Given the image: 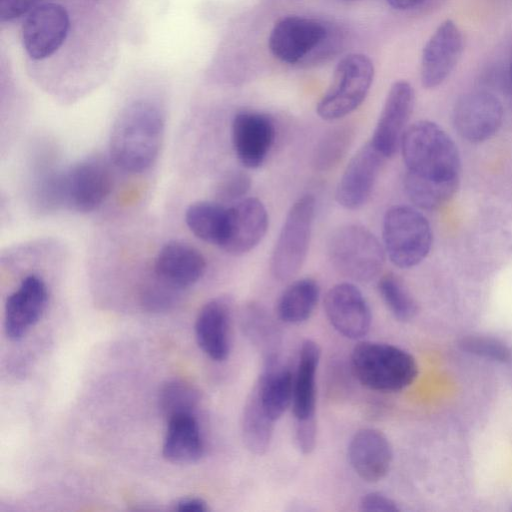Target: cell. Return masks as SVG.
Returning <instances> with one entry per match:
<instances>
[{
  "label": "cell",
  "instance_id": "11",
  "mask_svg": "<svg viewBox=\"0 0 512 512\" xmlns=\"http://www.w3.org/2000/svg\"><path fill=\"white\" fill-rule=\"evenodd\" d=\"M324 311L331 326L343 337H365L372 324V312L365 296L353 282L332 286L324 297Z\"/></svg>",
  "mask_w": 512,
  "mask_h": 512
},
{
  "label": "cell",
  "instance_id": "19",
  "mask_svg": "<svg viewBox=\"0 0 512 512\" xmlns=\"http://www.w3.org/2000/svg\"><path fill=\"white\" fill-rule=\"evenodd\" d=\"M195 338L202 352L213 361L228 358L232 345V303L226 297L206 302L195 321Z\"/></svg>",
  "mask_w": 512,
  "mask_h": 512
},
{
  "label": "cell",
  "instance_id": "20",
  "mask_svg": "<svg viewBox=\"0 0 512 512\" xmlns=\"http://www.w3.org/2000/svg\"><path fill=\"white\" fill-rule=\"evenodd\" d=\"M347 456L359 478L368 483H376L388 474L393 461V449L384 433L375 428H363L350 439Z\"/></svg>",
  "mask_w": 512,
  "mask_h": 512
},
{
  "label": "cell",
  "instance_id": "5",
  "mask_svg": "<svg viewBox=\"0 0 512 512\" xmlns=\"http://www.w3.org/2000/svg\"><path fill=\"white\" fill-rule=\"evenodd\" d=\"M327 255L339 274L360 283L375 279L386 257L377 237L358 224H346L335 229L327 242Z\"/></svg>",
  "mask_w": 512,
  "mask_h": 512
},
{
  "label": "cell",
  "instance_id": "38",
  "mask_svg": "<svg viewBox=\"0 0 512 512\" xmlns=\"http://www.w3.org/2000/svg\"><path fill=\"white\" fill-rule=\"evenodd\" d=\"M175 510L179 512H206L208 505L202 498L186 497L175 504Z\"/></svg>",
  "mask_w": 512,
  "mask_h": 512
},
{
  "label": "cell",
  "instance_id": "36",
  "mask_svg": "<svg viewBox=\"0 0 512 512\" xmlns=\"http://www.w3.org/2000/svg\"><path fill=\"white\" fill-rule=\"evenodd\" d=\"M40 0H0V19L2 22L13 21L39 5Z\"/></svg>",
  "mask_w": 512,
  "mask_h": 512
},
{
  "label": "cell",
  "instance_id": "29",
  "mask_svg": "<svg viewBox=\"0 0 512 512\" xmlns=\"http://www.w3.org/2000/svg\"><path fill=\"white\" fill-rule=\"evenodd\" d=\"M199 402L198 389L182 379L166 381L158 393V407L166 420L178 415L196 414Z\"/></svg>",
  "mask_w": 512,
  "mask_h": 512
},
{
  "label": "cell",
  "instance_id": "4",
  "mask_svg": "<svg viewBox=\"0 0 512 512\" xmlns=\"http://www.w3.org/2000/svg\"><path fill=\"white\" fill-rule=\"evenodd\" d=\"M337 32L316 19L286 16L273 26L268 46L271 54L283 63H316L335 52L340 41Z\"/></svg>",
  "mask_w": 512,
  "mask_h": 512
},
{
  "label": "cell",
  "instance_id": "18",
  "mask_svg": "<svg viewBox=\"0 0 512 512\" xmlns=\"http://www.w3.org/2000/svg\"><path fill=\"white\" fill-rule=\"evenodd\" d=\"M48 302V289L38 274H28L5 303L4 330L12 341L22 339L42 317Z\"/></svg>",
  "mask_w": 512,
  "mask_h": 512
},
{
  "label": "cell",
  "instance_id": "40",
  "mask_svg": "<svg viewBox=\"0 0 512 512\" xmlns=\"http://www.w3.org/2000/svg\"><path fill=\"white\" fill-rule=\"evenodd\" d=\"M509 78H510V82H511V85H512V58H511V61H510V66H509Z\"/></svg>",
  "mask_w": 512,
  "mask_h": 512
},
{
  "label": "cell",
  "instance_id": "1",
  "mask_svg": "<svg viewBox=\"0 0 512 512\" xmlns=\"http://www.w3.org/2000/svg\"><path fill=\"white\" fill-rule=\"evenodd\" d=\"M400 149L406 173L404 190L417 207L435 210L459 186L460 157L452 138L436 123L421 120L408 126Z\"/></svg>",
  "mask_w": 512,
  "mask_h": 512
},
{
  "label": "cell",
  "instance_id": "39",
  "mask_svg": "<svg viewBox=\"0 0 512 512\" xmlns=\"http://www.w3.org/2000/svg\"><path fill=\"white\" fill-rule=\"evenodd\" d=\"M426 0H386L396 10H409L421 5Z\"/></svg>",
  "mask_w": 512,
  "mask_h": 512
},
{
  "label": "cell",
  "instance_id": "10",
  "mask_svg": "<svg viewBox=\"0 0 512 512\" xmlns=\"http://www.w3.org/2000/svg\"><path fill=\"white\" fill-rule=\"evenodd\" d=\"M70 30L67 10L57 3L36 6L25 17L21 29L22 45L33 60L51 57L63 45Z\"/></svg>",
  "mask_w": 512,
  "mask_h": 512
},
{
  "label": "cell",
  "instance_id": "35",
  "mask_svg": "<svg viewBox=\"0 0 512 512\" xmlns=\"http://www.w3.org/2000/svg\"><path fill=\"white\" fill-rule=\"evenodd\" d=\"M294 438L297 448L302 454H310L317 442V423L316 418L295 421Z\"/></svg>",
  "mask_w": 512,
  "mask_h": 512
},
{
  "label": "cell",
  "instance_id": "33",
  "mask_svg": "<svg viewBox=\"0 0 512 512\" xmlns=\"http://www.w3.org/2000/svg\"><path fill=\"white\" fill-rule=\"evenodd\" d=\"M181 290L169 285L155 274L148 280L140 292V301L149 311L160 312L173 307L178 301Z\"/></svg>",
  "mask_w": 512,
  "mask_h": 512
},
{
  "label": "cell",
  "instance_id": "28",
  "mask_svg": "<svg viewBox=\"0 0 512 512\" xmlns=\"http://www.w3.org/2000/svg\"><path fill=\"white\" fill-rule=\"evenodd\" d=\"M274 423L251 391L241 416V436L250 453L259 456L268 451L273 438Z\"/></svg>",
  "mask_w": 512,
  "mask_h": 512
},
{
  "label": "cell",
  "instance_id": "14",
  "mask_svg": "<svg viewBox=\"0 0 512 512\" xmlns=\"http://www.w3.org/2000/svg\"><path fill=\"white\" fill-rule=\"evenodd\" d=\"M463 51V36L457 24L446 19L423 47L420 80L427 89L441 85L454 70Z\"/></svg>",
  "mask_w": 512,
  "mask_h": 512
},
{
  "label": "cell",
  "instance_id": "21",
  "mask_svg": "<svg viewBox=\"0 0 512 512\" xmlns=\"http://www.w3.org/2000/svg\"><path fill=\"white\" fill-rule=\"evenodd\" d=\"M206 270L202 253L178 240L165 243L154 260V274L169 285L184 290L197 283Z\"/></svg>",
  "mask_w": 512,
  "mask_h": 512
},
{
  "label": "cell",
  "instance_id": "41",
  "mask_svg": "<svg viewBox=\"0 0 512 512\" xmlns=\"http://www.w3.org/2000/svg\"><path fill=\"white\" fill-rule=\"evenodd\" d=\"M345 1H355V0H345Z\"/></svg>",
  "mask_w": 512,
  "mask_h": 512
},
{
  "label": "cell",
  "instance_id": "7",
  "mask_svg": "<svg viewBox=\"0 0 512 512\" xmlns=\"http://www.w3.org/2000/svg\"><path fill=\"white\" fill-rule=\"evenodd\" d=\"M316 202L304 194L290 207L270 258V271L278 281L293 278L302 268L311 240Z\"/></svg>",
  "mask_w": 512,
  "mask_h": 512
},
{
  "label": "cell",
  "instance_id": "6",
  "mask_svg": "<svg viewBox=\"0 0 512 512\" xmlns=\"http://www.w3.org/2000/svg\"><path fill=\"white\" fill-rule=\"evenodd\" d=\"M432 230L427 218L417 209L396 205L384 214L383 247L393 265L401 269L417 266L429 254Z\"/></svg>",
  "mask_w": 512,
  "mask_h": 512
},
{
  "label": "cell",
  "instance_id": "23",
  "mask_svg": "<svg viewBox=\"0 0 512 512\" xmlns=\"http://www.w3.org/2000/svg\"><path fill=\"white\" fill-rule=\"evenodd\" d=\"M263 362V371L252 391L265 413L276 422L291 406L294 372L280 362V357Z\"/></svg>",
  "mask_w": 512,
  "mask_h": 512
},
{
  "label": "cell",
  "instance_id": "25",
  "mask_svg": "<svg viewBox=\"0 0 512 512\" xmlns=\"http://www.w3.org/2000/svg\"><path fill=\"white\" fill-rule=\"evenodd\" d=\"M320 299V286L312 278H302L290 283L278 298L276 313L282 322L301 324L313 314Z\"/></svg>",
  "mask_w": 512,
  "mask_h": 512
},
{
  "label": "cell",
  "instance_id": "22",
  "mask_svg": "<svg viewBox=\"0 0 512 512\" xmlns=\"http://www.w3.org/2000/svg\"><path fill=\"white\" fill-rule=\"evenodd\" d=\"M321 349L312 339L301 343L294 372L291 409L295 421L316 418V377Z\"/></svg>",
  "mask_w": 512,
  "mask_h": 512
},
{
  "label": "cell",
  "instance_id": "8",
  "mask_svg": "<svg viewBox=\"0 0 512 512\" xmlns=\"http://www.w3.org/2000/svg\"><path fill=\"white\" fill-rule=\"evenodd\" d=\"M373 78L374 66L368 56L351 53L341 58L330 86L317 104L319 117L333 121L352 113L367 97Z\"/></svg>",
  "mask_w": 512,
  "mask_h": 512
},
{
  "label": "cell",
  "instance_id": "27",
  "mask_svg": "<svg viewBox=\"0 0 512 512\" xmlns=\"http://www.w3.org/2000/svg\"><path fill=\"white\" fill-rule=\"evenodd\" d=\"M228 207L217 201H197L185 211V223L198 239L220 246L227 223Z\"/></svg>",
  "mask_w": 512,
  "mask_h": 512
},
{
  "label": "cell",
  "instance_id": "37",
  "mask_svg": "<svg viewBox=\"0 0 512 512\" xmlns=\"http://www.w3.org/2000/svg\"><path fill=\"white\" fill-rule=\"evenodd\" d=\"M360 509L366 512H398L397 503L381 492H369L360 500Z\"/></svg>",
  "mask_w": 512,
  "mask_h": 512
},
{
  "label": "cell",
  "instance_id": "26",
  "mask_svg": "<svg viewBox=\"0 0 512 512\" xmlns=\"http://www.w3.org/2000/svg\"><path fill=\"white\" fill-rule=\"evenodd\" d=\"M241 329L257 348L263 361L279 357L281 332L269 313L259 304H248L241 314Z\"/></svg>",
  "mask_w": 512,
  "mask_h": 512
},
{
  "label": "cell",
  "instance_id": "16",
  "mask_svg": "<svg viewBox=\"0 0 512 512\" xmlns=\"http://www.w3.org/2000/svg\"><path fill=\"white\" fill-rule=\"evenodd\" d=\"M275 125L266 114L240 111L231 123V140L236 157L246 168L260 167L266 160L275 140Z\"/></svg>",
  "mask_w": 512,
  "mask_h": 512
},
{
  "label": "cell",
  "instance_id": "34",
  "mask_svg": "<svg viewBox=\"0 0 512 512\" xmlns=\"http://www.w3.org/2000/svg\"><path fill=\"white\" fill-rule=\"evenodd\" d=\"M251 185V178L246 172L229 171L217 181L214 189L215 199L222 204H234L246 198Z\"/></svg>",
  "mask_w": 512,
  "mask_h": 512
},
{
  "label": "cell",
  "instance_id": "24",
  "mask_svg": "<svg viewBox=\"0 0 512 512\" xmlns=\"http://www.w3.org/2000/svg\"><path fill=\"white\" fill-rule=\"evenodd\" d=\"M166 421L163 457L176 464H190L200 460L205 452V443L196 414L178 415Z\"/></svg>",
  "mask_w": 512,
  "mask_h": 512
},
{
  "label": "cell",
  "instance_id": "9",
  "mask_svg": "<svg viewBox=\"0 0 512 512\" xmlns=\"http://www.w3.org/2000/svg\"><path fill=\"white\" fill-rule=\"evenodd\" d=\"M65 207L81 213L96 210L113 189V174L100 157L79 161L63 172Z\"/></svg>",
  "mask_w": 512,
  "mask_h": 512
},
{
  "label": "cell",
  "instance_id": "17",
  "mask_svg": "<svg viewBox=\"0 0 512 512\" xmlns=\"http://www.w3.org/2000/svg\"><path fill=\"white\" fill-rule=\"evenodd\" d=\"M386 158L369 142L350 159L336 187V201L357 210L369 200Z\"/></svg>",
  "mask_w": 512,
  "mask_h": 512
},
{
  "label": "cell",
  "instance_id": "3",
  "mask_svg": "<svg viewBox=\"0 0 512 512\" xmlns=\"http://www.w3.org/2000/svg\"><path fill=\"white\" fill-rule=\"evenodd\" d=\"M350 368L361 385L378 392L401 391L418 376V364L409 352L375 341H360L354 346Z\"/></svg>",
  "mask_w": 512,
  "mask_h": 512
},
{
  "label": "cell",
  "instance_id": "2",
  "mask_svg": "<svg viewBox=\"0 0 512 512\" xmlns=\"http://www.w3.org/2000/svg\"><path fill=\"white\" fill-rule=\"evenodd\" d=\"M165 131L164 114L147 99L127 104L118 114L109 138V155L115 166L142 173L157 160Z\"/></svg>",
  "mask_w": 512,
  "mask_h": 512
},
{
  "label": "cell",
  "instance_id": "13",
  "mask_svg": "<svg viewBox=\"0 0 512 512\" xmlns=\"http://www.w3.org/2000/svg\"><path fill=\"white\" fill-rule=\"evenodd\" d=\"M503 106L487 91H472L462 95L453 109V124L458 134L471 143L491 138L501 127Z\"/></svg>",
  "mask_w": 512,
  "mask_h": 512
},
{
  "label": "cell",
  "instance_id": "30",
  "mask_svg": "<svg viewBox=\"0 0 512 512\" xmlns=\"http://www.w3.org/2000/svg\"><path fill=\"white\" fill-rule=\"evenodd\" d=\"M377 290L395 319L407 322L416 316L417 302L397 275L387 273L381 276L377 283Z\"/></svg>",
  "mask_w": 512,
  "mask_h": 512
},
{
  "label": "cell",
  "instance_id": "15",
  "mask_svg": "<svg viewBox=\"0 0 512 512\" xmlns=\"http://www.w3.org/2000/svg\"><path fill=\"white\" fill-rule=\"evenodd\" d=\"M268 225L264 204L257 198L246 197L228 207L226 230L219 248L230 255H244L262 241Z\"/></svg>",
  "mask_w": 512,
  "mask_h": 512
},
{
  "label": "cell",
  "instance_id": "31",
  "mask_svg": "<svg viewBox=\"0 0 512 512\" xmlns=\"http://www.w3.org/2000/svg\"><path fill=\"white\" fill-rule=\"evenodd\" d=\"M354 138V129L338 126L327 131L318 142L313 164L319 171H329L345 157Z\"/></svg>",
  "mask_w": 512,
  "mask_h": 512
},
{
  "label": "cell",
  "instance_id": "12",
  "mask_svg": "<svg viewBox=\"0 0 512 512\" xmlns=\"http://www.w3.org/2000/svg\"><path fill=\"white\" fill-rule=\"evenodd\" d=\"M414 100V89L409 82L399 80L391 85L370 140L386 159L400 149Z\"/></svg>",
  "mask_w": 512,
  "mask_h": 512
},
{
  "label": "cell",
  "instance_id": "32",
  "mask_svg": "<svg viewBox=\"0 0 512 512\" xmlns=\"http://www.w3.org/2000/svg\"><path fill=\"white\" fill-rule=\"evenodd\" d=\"M466 353L493 362L508 364L512 362V348L504 341L485 335H467L459 342Z\"/></svg>",
  "mask_w": 512,
  "mask_h": 512
}]
</instances>
